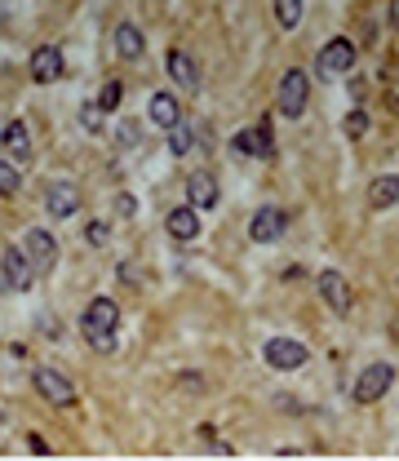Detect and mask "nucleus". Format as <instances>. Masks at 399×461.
Masks as SVG:
<instances>
[{
  "mask_svg": "<svg viewBox=\"0 0 399 461\" xmlns=\"http://www.w3.org/2000/svg\"><path fill=\"white\" fill-rule=\"evenodd\" d=\"M151 120L160 124V129H169V124H178L182 120V107H178V98L173 94H151Z\"/></svg>",
  "mask_w": 399,
  "mask_h": 461,
  "instance_id": "nucleus-19",
  "label": "nucleus"
},
{
  "mask_svg": "<svg viewBox=\"0 0 399 461\" xmlns=\"http://www.w3.org/2000/svg\"><path fill=\"white\" fill-rule=\"evenodd\" d=\"M275 22H279L284 31H293V27L302 22V0H275Z\"/></svg>",
  "mask_w": 399,
  "mask_h": 461,
  "instance_id": "nucleus-22",
  "label": "nucleus"
},
{
  "mask_svg": "<svg viewBox=\"0 0 399 461\" xmlns=\"http://www.w3.org/2000/svg\"><path fill=\"white\" fill-rule=\"evenodd\" d=\"M284 227H288V218H284V209H258L254 214V222H249V235H254V244H275L279 235H284Z\"/></svg>",
  "mask_w": 399,
  "mask_h": 461,
  "instance_id": "nucleus-9",
  "label": "nucleus"
},
{
  "mask_svg": "<svg viewBox=\"0 0 399 461\" xmlns=\"http://www.w3.org/2000/svg\"><path fill=\"white\" fill-rule=\"evenodd\" d=\"M62 76V54L54 49V45H40L36 54H31V80L36 85H54Z\"/></svg>",
  "mask_w": 399,
  "mask_h": 461,
  "instance_id": "nucleus-12",
  "label": "nucleus"
},
{
  "mask_svg": "<svg viewBox=\"0 0 399 461\" xmlns=\"http://www.w3.org/2000/svg\"><path fill=\"white\" fill-rule=\"evenodd\" d=\"M187 196H191L195 209H213V205H218V182H213V173H191Z\"/></svg>",
  "mask_w": 399,
  "mask_h": 461,
  "instance_id": "nucleus-17",
  "label": "nucleus"
},
{
  "mask_svg": "<svg viewBox=\"0 0 399 461\" xmlns=\"http://www.w3.org/2000/svg\"><path fill=\"white\" fill-rule=\"evenodd\" d=\"M364 94H369V85H364V80H351V98H355V103H360V98H364Z\"/></svg>",
  "mask_w": 399,
  "mask_h": 461,
  "instance_id": "nucleus-29",
  "label": "nucleus"
},
{
  "mask_svg": "<svg viewBox=\"0 0 399 461\" xmlns=\"http://www.w3.org/2000/svg\"><path fill=\"white\" fill-rule=\"evenodd\" d=\"M391 27L399 31V0H391Z\"/></svg>",
  "mask_w": 399,
  "mask_h": 461,
  "instance_id": "nucleus-31",
  "label": "nucleus"
},
{
  "mask_svg": "<svg viewBox=\"0 0 399 461\" xmlns=\"http://www.w3.org/2000/svg\"><path fill=\"white\" fill-rule=\"evenodd\" d=\"M262 355H266V364H270V368H279V373H288V368H302V364H306V346L297 342V338H270Z\"/></svg>",
  "mask_w": 399,
  "mask_h": 461,
  "instance_id": "nucleus-7",
  "label": "nucleus"
},
{
  "mask_svg": "<svg viewBox=\"0 0 399 461\" xmlns=\"http://www.w3.org/2000/svg\"><path fill=\"white\" fill-rule=\"evenodd\" d=\"M351 67H355V45H351L346 36H333V40L320 49V58H315V71H320L324 80H342Z\"/></svg>",
  "mask_w": 399,
  "mask_h": 461,
  "instance_id": "nucleus-2",
  "label": "nucleus"
},
{
  "mask_svg": "<svg viewBox=\"0 0 399 461\" xmlns=\"http://www.w3.org/2000/svg\"><path fill=\"white\" fill-rule=\"evenodd\" d=\"M320 298H324L328 311H337V315L351 311V284H346L337 271H320Z\"/></svg>",
  "mask_w": 399,
  "mask_h": 461,
  "instance_id": "nucleus-11",
  "label": "nucleus"
},
{
  "mask_svg": "<svg viewBox=\"0 0 399 461\" xmlns=\"http://www.w3.org/2000/svg\"><path fill=\"white\" fill-rule=\"evenodd\" d=\"M85 239H89L94 248H98V244H107V222H89V227H85Z\"/></svg>",
  "mask_w": 399,
  "mask_h": 461,
  "instance_id": "nucleus-26",
  "label": "nucleus"
},
{
  "mask_svg": "<svg viewBox=\"0 0 399 461\" xmlns=\"http://www.w3.org/2000/svg\"><path fill=\"white\" fill-rule=\"evenodd\" d=\"M116 329H121V306L112 302V298H94V306L80 315V333L89 338V346H98V350H112V338H116Z\"/></svg>",
  "mask_w": 399,
  "mask_h": 461,
  "instance_id": "nucleus-1",
  "label": "nucleus"
},
{
  "mask_svg": "<svg viewBox=\"0 0 399 461\" xmlns=\"http://www.w3.org/2000/svg\"><path fill=\"white\" fill-rule=\"evenodd\" d=\"M0 138H4V151H9L13 164H22V160L31 155V138H27V124H22V120H9V124L0 129Z\"/></svg>",
  "mask_w": 399,
  "mask_h": 461,
  "instance_id": "nucleus-16",
  "label": "nucleus"
},
{
  "mask_svg": "<svg viewBox=\"0 0 399 461\" xmlns=\"http://www.w3.org/2000/svg\"><path fill=\"white\" fill-rule=\"evenodd\" d=\"M45 209H49L54 218H71V214L80 209V191H76L71 182H54L49 196H45Z\"/></svg>",
  "mask_w": 399,
  "mask_h": 461,
  "instance_id": "nucleus-13",
  "label": "nucleus"
},
{
  "mask_svg": "<svg viewBox=\"0 0 399 461\" xmlns=\"http://www.w3.org/2000/svg\"><path fill=\"white\" fill-rule=\"evenodd\" d=\"M18 187H22L18 164H13V160H0V196H18Z\"/></svg>",
  "mask_w": 399,
  "mask_h": 461,
  "instance_id": "nucleus-23",
  "label": "nucleus"
},
{
  "mask_svg": "<svg viewBox=\"0 0 399 461\" xmlns=\"http://www.w3.org/2000/svg\"><path fill=\"white\" fill-rule=\"evenodd\" d=\"M121 98H125V85H121V80H107V85H103V94H98V107H103V112H116V107H121Z\"/></svg>",
  "mask_w": 399,
  "mask_h": 461,
  "instance_id": "nucleus-24",
  "label": "nucleus"
},
{
  "mask_svg": "<svg viewBox=\"0 0 399 461\" xmlns=\"http://www.w3.org/2000/svg\"><path fill=\"white\" fill-rule=\"evenodd\" d=\"M164 230L173 235V239H195L200 235V214H195V205H187V209H173L169 218H164Z\"/></svg>",
  "mask_w": 399,
  "mask_h": 461,
  "instance_id": "nucleus-15",
  "label": "nucleus"
},
{
  "mask_svg": "<svg viewBox=\"0 0 399 461\" xmlns=\"http://www.w3.org/2000/svg\"><path fill=\"white\" fill-rule=\"evenodd\" d=\"M116 54H121L125 63L146 54V40H142V31H137L133 22H121V27H116Z\"/></svg>",
  "mask_w": 399,
  "mask_h": 461,
  "instance_id": "nucleus-18",
  "label": "nucleus"
},
{
  "mask_svg": "<svg viewBox=\"0 0 399 461\" xmlns=\"http://www.w3.org/2000/svg\"><path fill=\"white\" fill-rule=\"evenodd\" d=\"M31 377H36V390H40L54 408H71V404H76V386H71L58 368H36Z\"/></svg>",
  "mask_w": 399,
  "mask_h": 461,
  "instance_id": "nucleus-5",
  "label": "nucleus"
},
{
  "mask_svg": "<svg viewBox=\"0 0 399 461\" xmlns=\"http://www.w3.org/2000/svg\"><path fill=\"white\" fill-rule=\"evenodd\" d=\"M369 205H373V209H391V205H399V178L395 173H387V178H378V182L369 187Z\"/></svg>",
  "mask_w": 399,
  "mask_h": 461,
  "instance_id": "nucleus-20",
  "label": "nucleus"
},
{
  "mask_svg": "<svg viewBox=\"0 0 399 461\" xmlns=\"http://www.w3.org/2000/svg\"><path fill=\"white\" fill-rule=\"evenodd\" d=\"M240 155H254V160H270V151H275V138H270V120H262L258 129H245V133H236V142H231Z\"/></svg>",
  "mask_w": 399,
  "mask_h": 461,
  "instance_id": "nucleus-8",
  "label": "nucleus"
},
{
  "mask_svg": "<svg viewBox=\"0 0 399 461\" xmlns=\"http://www.w3.org/2000/svg\"><path fill=\"white\" fill-rule=\"evenodd\" d=\"M391 381H395V368H391V364H369V368L360 373V381H355V399H360V404H378V399L391 390Z\"/></svg>",
  "mask_w": 399,
  "mask_h": 461,
  "instance_id": "nucleus-4",
  "label": "nucleus"
},
{
  "mask_svg": "<svg viewBox=\"0 0 399 461\" xmlns=\"http://www.w3.org/2000/svg\"><path fill=\"white\" fill-rule=\"evenodd\" d=\"M121 142H137V129H133V120H125V129H121Z\"/></svg>",
  "mask_w": 399,
  "mask_h": 461,
  "instance_id": "nucleus-30",
  "label": "nucleus"
},
{
  "mask_svg": "<svg viewBox=\"0 0 399 461\" xmlns=\"http://www.w3.org/2000/svg\"><path fill=\"white\" fill-rule=\"evenodd\" d=\"M169 76H173L178 89L200 94V67H195V58H191L187 49H173V54H169Z\"/></svg>",
  "mask_w": 399,
  "mask_h": 461,
  "instance_id": "nucleus-10",
  "label": "nucleus"
},
{
  "mask_svg": "<svg viewBox=\"0 0 399 461\" xmlns=\"http://www.w3.org/2000/svg\"><path fill=\"white\" fill-rule=\"evenodd\" d=\"M342 129H346V138H364V133H369V112H360V107H355V112L342 120Z\"/></svg>",
  "mask_w": 399,
  "mask_h": 461,
  "instance_id": "nucleus-25",
  "label": "nucleus"
},
{
  "mask_svg": "<svg viewBox=\"0 0 399 461\" xmlns=\"http://www.w3.org/2000/svg\"><path fill=\"white\" fill-rule=\"evenodd\" d=\"M121 214H125V218L137 214V200H133V196H121Z\"/></svg>",
  "mask_w": 399,
  "mask_h": 461,
  "instance_id": "nucleus-28",
  "label": "nucleus"
},
{
  "mask_svg": "<svg viewBox=\"0 0 399 461\" xmlns=\"http://www.w3.org/2000/svg\"><path fill=\"white\" fill-rule=\"evenodd\" d=\"M27 448H31L36 457H49V453H54V448H49V444H45L40 435H27Z\"/></svg>",
  "mask_w": 399,
  "mask_h": 461,
  "instance_id": "nucleus-27",
  "label": "nucleus"
},
{
  "mask_svg": "<svg viewBox=\"0 0 399 461\" xmlns=\"http://www.w3.org/2000/svg\"><path fill=\"white\" fill-rule=\"evenodd\" d=\"M4 280H9L13 289H31L36 266H31V257H27L22 248H4Z\"/></svg>",
  "mask_w": 399,
  "mask_h": 461,
  "instance_id": "nucleus-14",
  "label": "nucleus"
},
{
  "mask_svg": "<svg viewBox=\"0 0 399 461\" xmlns=\"http://www.w3.org/2000/svg\"><path fill=\"white\" fill-rule=\"evenodd\" d=\"M191 142H195V129H191V124H182V120L169 124V151H173V155H187Z\"/></svg>",
  "mask_w": 399,
  "mask_h": 461,
  "instance_id": "nucleus-21",
  "label": "nucleus"
},
{
  "mask_svg": "<svg viewBox=\"0 0 399 461\" xmlns=\"http://www.w3.org/2000/svg\"><path fill=\"white\" fill-rule=\"evenodd\" d=\"M22 253L31 257V266H36V271H49V266L58 262V239H54L49 230L31 227L27 235H22Z\"/></svg>",
  "mask_w": 399,
  "mask_h": 461,
  "instance_id": "nucleus-6",
  "label": "nucleus"
},
{
  "mask_svg": "<svg viewBox=\"0 0 399 461\" xmlns=\"http://www.w3.org/2000/svg\"><path fill=\"white\" fill-rule=\"evenodd\" d=\"M306 98H311V76L302 67L284 71V80H279V115L297 120V115L306 112Z\"/></svg>",
  "mask_w": 399,
  "mask_h": 461,
  "instance_id": "nucleus-3",
  "label": "nucleus"
}]
</instances>
